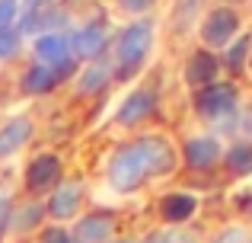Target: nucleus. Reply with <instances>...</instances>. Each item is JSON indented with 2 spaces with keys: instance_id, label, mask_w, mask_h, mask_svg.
I'll return each instance as SVG.
<instances>
[{
  "instance_id": "1",
  "label": "nucleus",
  "mask_w": 252,
  "mask_h": 243,
  "mask_svg": "<svg viewBox=\"0 0 252 243\" xmlns=\"http://www.w3.org/2000/svg\"><path fill=\"white\" fill-rule=\"evenodd\" d=\"M150 42H154V26L144 23V19L128 23L115 38V68H112V74L122 77V80L131 77L144 64V58L150 51Z\"/></svg>"
},
{
  "instance_id": "2",
  "label": "nucleus",
  "mask_w": 252,
  "mask_h": 243,
  "mask_svg": "<svg viewBox=\"0 0 252 243\" xmlns=\"http://www.w3.org/2000/svg\"><path fill=\"white\" fill-rule=\"evenodd\" d=\"M150 176V163H147V150H144L141 138L125 147H118L109 160V186L115 192H134L144 179Z\"/></svg>"
},
{
  "instance_id": "3",
  "label": "nucleus",
  "mask_w": 252,
  "mask_h": 243,
  "mask_svg": "<svg viewBox=\"0 0 252 243\" xmlns=\"http://www.w3.org/2000/svg\"><path fill=\"white\" fill-rule=\"evenodd\" d=\"M195 109L208 122L233 119L236 112V87L233 83H208L195 93Z\"/></svg>"
},
{
  "instance_id": "4",
  "label": "nucleus",
  "mask_w": 252,
  "mask_h": 243,
  "mask_svg": "<svg viewBox=\"0 0 252 243\" xmlns=\"http://www.w3.org/2000/svg\"><path fill=\"white\" fill-rule=\"evenodd\" d=\"M240 13L233 6H217L204 16L201 23V42L208 48H227L236 35H240Z\"/></svg>"
},
{
  "instance_id": "5",
  "label": "nucleus",
  "mask_w": 252,
  "mask_h": 243,
  "mask_svg": "<svg viewBox=\"0 0 252 243\" xmlns=\"http://www.w3.org/2000/svg\"><path fill=\"white\" fill-rule=\"evenodd\" d=\"M70 55H74V48H70V35L67 32H42V35L35 38V58L38 64H45V68H55L58 74H64V70H70Z\"/></svg>"
},
{
  "instance_id": "6",
  "label": "nucleus",
  "mask_w": 252,
  "mask_h": 243,
  "mask_svg": "<svg viewBox=\"0 0 252 243\" xmlns=\"http://www.w3.org/2000/svg\"><path fill=\"white\" fill-rule=\"evenodd\" d=\"M182 157H185V167H191V170H211L223 157V147L211 135H191L182 144Z\"/></svg>"
},
{
  "instance_id": "7",
  "label": "nucleus",
  "mask_w": 252,
  "mask_h": 243,
  "mask_svg": "<svg viewBox=\"0 0 252 243\" xmlns=\"http://www.w3.org/2000/svg\"><path fill=\"white\" fill-rule=\"evenodd\" d=\"M154 109H157V90L154 87H137L122 100V106L115 112V122L118 125H137V122L147 119Z\"/></svg>"
},
{
  "instance_id": "8",
  "label": "nucleus",
  "mask_w": 252,
  "mask_h": 243,
  "mask_svg": "<svg viewBox=\"0 0 252 243\" xmlns=\"http://www.w3.org/2000/svg\"><path fill=\"white\" fill-rule=\"evenodd\" d=\"M58 176H61V160L55 154H38L26 170V189L29 192H45L58 182Z\"/></svg>"
},
{
  "instance_id": "9",
  "label": "nucleus",
  "mask_w": 252,
  "mask_h": 243,
  "mask_svg": "<svg viewBox=\"0 0 252 243\" xmlns=\"http://www.w3.org/2000/svg\"><path fill=\"white\" fill-rule=\"evenodd\" d=\"M109 45V29L105 23H86L70 35V48L77 51L80 58H99Z\"/></svg>"
},
{
  "instance_id": "10",
  "label": "nucleus",
  "mask_w": 252,
  "mask_h": 243,
  "mask_svg": "<svg viewBox=\"0 0 252 243\" xmlns=\"http://www.w3.org/2000/svg\"><path fill=\"white\" fill-rule=\"evenodd\" d=\"M80 199H83V186L80 182H61V186L51 192V199H48V214L55 221L74 218L77 208H80Z\"/></svg>"
},
{
  "instance_id": "11",
  "label": "nucleus",
  "mask_w": 252,
  "mask_h": 243,
  "mask_svg": "<svg viewBox=\"0 0 252 243\" xmlns=\"http://www.w3.org/2000/svg\"><path fill=\"white\" fill-rule=\"evenodd\" d=\"M141 144H144V150H147L150 176H163V173H169V170L176 167V150H172V144L166 141V138H160V135H144Z\"/></svg>"
},
{
  "instance_id": "12",
  "label": "nucleus",
  "mask_w": 252,
  "mask_h": 243,
  "mask_svg": "<svg viewBox=\"0 0 252 243\" xmlns=\"http://www.w3.org/2000/svg\"><path fill=\"white\" fill-rule=\"evenodd\" d=\"M29 138H32V122L26 119V115H16V119H10L3 128H0V160L13 157L26 141H29Z\"/></svg>"
},
{
  "instance_id": "13",
  "label": "nucleus",
  "mask_w": 252,
  "mask_h": 243,
  "mask_svg": "<svg viewBox=\"0 0 252 243\" xmlns=\"http://www.w3.org/2000/svg\"><path fill=\"white\" fill-rule=\"evenodd\" d=\"M217 58L211 55V51H195V55L189 58V64H185V80L191 83V87H208V83H214L217 77Z\"/></svg>"
},
{
  "instance_id": "14",
  "label": "nucleus",
  "mask_w": 252,
  "mask_h": 243,
  "mask_svg": "<svg viewBox=\"0 0 252 243\" xmlns=\"http://www.w3.org/2000/svg\"><path fill=\"white\" fill-rule=\"evenodd\" d=\"M112 231H115V224H112L109 214H86L77 224L74 240L77 243H109Z\"/></svg>"
},
{
  "instance_id": "15",
  "label": "nucleus",
  "mask_w": 252,
  "mask_h": 243,
  "mask_svg": "<svg viewBox=\"0 0 252 243\" xmlns=\"http://www.w3.org/2000/svg\"><path fill=\"white\" fill-rule=\"evenodd\" d=\"M198 208V199L189 192H169L166 199H163V218L169 221V224H185V221L195 214Z\"/></svg>"
},
{
  "instance_id": "16",
  "label": "nucleus",
  "mask_w": 252,
  "mask_h": 243,
  "mask_svg": "<svg viewBox=\"0 0 252 243\" xmlns=\"http://www.w3.org/2000/svg\"><path fill=\"white\" fill-rule=\"evenodd\" d=\"M58 80H61V74H58L55 68H45V64H32L29 70H26L23 77V90L26 93H51V90L58 87Z\"/></svg>"
},
{
  "instance_id": "17",
  "label": "nucleus",
  "mask_w": 252,
  "mask_h": 243,
  "mask_svg": "<svg viewBox=\"0 0 252 243\" xmlns=\"http://www.w3.org/2000/svg\"><path fill=\"white\" fill-rule=\"evenodd\" d=\"M109 77H112V64H105V61H96V64H86V70L80 74V80H77V90L80 93H99V90L109 83Z\"/></svg>"
},
{
  "instance_id": "18",
  "label": "nucleus",
  "mask_w": 252,
  "mask_h": 243,
  "mask_svg": "<svg viewBox=\"0 0 252 243\" xmlns=\"http://www.w3.org/2000/svg\"><path fill=\"white\" fill-rule=\"evenodd\" d=\"M223 163L240 176L252 173V141H233L223 150Z\"/></svg>"
},
{
  "instance_id": "19",
  "label": "nucleus",
  "mask_w": 252,
  "mask_h": 243,
  "mask_svg": "<svg viewBox=\"0 0 252 243\" xmlns=\"http://www.w3.org/2000/svg\"><path fill=\"white\" fill-rule=\"evenodd\" d=\"M246 58H249V35H236L233 42L223 48V64L230 70H243L246 68Z\"/></svg>"
},
{
  "instance_id": "20",
  "label": "nucleus",
  "mask_w": 252,
  "mask_h": 243,
  "mask_svg": "<svg viewBox=\"0 0 252 243\" xmlns=\"http://www.w3.org/2000/svg\"><path fill=\"white\" fill-rule=\"evenodd\" d=\"M198 10H201V0H176V10H172V23H176L179 29H185V26L195 23Z\"/></svg>"
},
{
  "instance_id": "21",
  "label": "nucleus",
  "mask_w": 252,
  "mask_h": 243,
  "mask_svg": "<svg viewBox=\"0 0 252 243\" xmlns=\"http://www.w3.org/2000/svg\"><path fill=\"white\" fill-rule=\"evenodd\" d=\"M42 214H45L42 205H26V208H19V211H16L13 227H16V231H29V227H35L38 221H42Z\"/></svg>"
},
{
  "instance_id": "22",
  "label": "nucleus",
  "mask_w": 252,
  "mask_h": 243,
  "mask_svg": "<svg viewBox=\"0 0 252 243\" xmlns=\"http://www.w3.org/2000/svg\"><path fill=\"white\" fill-rule=\"evenodd\" d=\"M23 45V32L19 29H0V61L13 58Z\"/></svg>"
},
{
  "instance_id": "23",
  "label": "nucleus",
  "mask_w": 252,
  "mask_h": 243,
  "mask_svg": "<svg viewBox=\"0 0 252 243\" xmlns=\"http://www.w3.org/2000/svg\"><path fill=\"white\" fill-rule=\"evenodd\" d=\"M16 16H19V0H0V29H13Z\"/></svg>"
},
{
  "instance_id": "24",
  "label": "nucleus",
  "mask_w": 252,
  "mask_h": 243,
  "mask_svg": "<svg viewBox=\"0 0 252 243\" xmlns=\"http://www.w3.org/2000/svg\"><path fill=\"white\" fill-rule=\"evenodd\" d=\"M38 243H77V240H74V234H67L64 227H45Z\"/></svg>"
},
{
  "instance_id": "25",
  "label": "nucleus",
  "mask_w": 252,
  "mask_h": 243,
  "mask_svg": "<svg viewBox=\"0 0 252 243\" xmlns=\"http://www.w3.org/2000/svg\"><path fill=\"white\" fill-rule=\"evenodd\" d=\"M163 243H198V237L191 231H182V227H172L169 234H163Z\"/></svg>"
},
{
  "instance_id": "26",
  "label": "nucleus",
  "mask_w": 252,
  "mask_h": 243,
  "mask_svg": "<svg viewBox=\"0 0 252 243\" xmlns=\"http://www.w3.org/2000/svg\"><path fill=\"white\" fill-rule=\"evenodd\" d=\"M217 243H252V240L243 227H230V231H223L220 237H217Z\"/></svg>"
},
{
  "instance_id": "27",
  "label": "nucleus",
  "mask_w": 252,
  "mask_h": 243,
  "mask_svg": "<svg viewBox=\"0 0 252 243\" xmlns=\"http://www.w3.org/2000/svg\"><path fill=\"white\" fill-rule=\"evenodd\" d=\"M118 6L128 10V13H147L154 6V0H118Z\"/></svg>"
},
{
  "instance_id": "28",
  "label": "nucleus",
  "mask_w": 252,
  "mask_h": 243,
  "mask_svg": "<svg viewBox=\"0 0 252 243\" xmlns=\"http://www.w3.org/2000/svg\"><path fill=\"white\" fill-rule=\"evenodd\" d=\"M6 224H10V205H6V199H0V237H3Z\"/></svg>"
},
{
  "instance_id": "29",
  "label": "nucleus",
  "mask_w": 252,
  "mask_h": 243,
  "mask_svg": "<svg viewBox=\"0 0 252 243\" xmlns=\"http://www.w3.org/2000/svg\"><path fill=\"white\" fill-rule=\"evenodd\" d=\"M240 125H243V131H246V135L252 138V103H249V109H246V115H243V119H240Z\"/></svg>"
},
{
  "instance_id": "30",
  "label": "nucleus",
  "mask_w": 252,
  "mask_h": 243,
  "mask_svg": "<svg viewBox=\"0 0 252 243\" xmlns=\"http://www.w3.org/2000/svg\"><path fill=\"white\" fill-rule=\"evenodd\" d=\"M141 243H163V234H147Z\"/></svg>"
},
{
  "instance_id": "31",
  "label": "nucleus",
  "mask_w": 252,
  "mask_h": 243,
  "mask_svg": "<svg viewBox=\"0 0 252 243\" xmlns=\"http://www.w3.org/2000/svg\"><path fill=\"white\" fill-rule=\"evenodd\" d=\"M122 243H128V240H122Z\"/></svg>"
}]
</instances>
